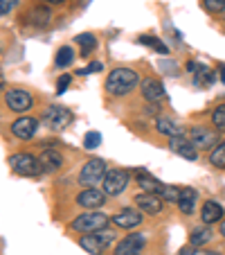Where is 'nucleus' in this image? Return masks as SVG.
I'll use <instances>...</instances> for the list:
<instances>
[{"label":"nucleus","instance_id":"4be33fe9","mask_svg":"<svg viewBox=\"0 0 225 255\" xmlns=\"http://www.w3.org/2000/svg\"><path fill=\"white\" fill-rule=\"evenodd\" d=\"M138 183L140 188H142V192H151V194H160V190H162V183H158L151 174H147L144 169H138Z\"/></svg>","mask_w":225,"mask_h":255},{"label":"nucleus","instance_id":"6e6552de","mask_svg":"<svg viewBox=\"0 0 225 255\" xmlns=\"http://www.w3.org/2000/svg\"><path fill=\"white\" fill-rule=\"evenodd\" d=\"M72 120H75V116H72L70 109H66V106H59V104L45 109V113H43V122L50 127V129H57V131L66 129V127L70 125Z\"/></svg>","mask_w":225,"mask_h":255},{"label":"nucleus","instance_id":"cd10ccee","mask_svg":"<svg viewBox=\"0 0 225 255\" xmlns=\"http://www.w3.org/2000/svg\"><path fill=\"white\" fill-rule=\"evenodd\" d=\"M212 125L216 127V131H225V104H219L212 111Z\"/></svg>","mask_w":225,"mask_h":255},{"label":"nucleus","instance_id":"ea45409f","mask_svg":"<svg viewBox=\"0 0 225 255\" xmlns=\"http://www.w3.org/2000/svg\"><path fill=\"white\" fill-rule=\"evenodd\" d=\"M221 235L225 237V222H221Z\"/></svg>","mask_w":225,"mask_h":255},{"label":"nucleus","instance_id":"72a5a7b5","mask_svg":"<svg viewBox=\"0 0 225 255\" xmlns=\"http://www.w3.org/2000/svg\"><path fill=\"white\" fill-rule=\"evenodd\" d=\"M68 84H70V75H61L57 82V93L59 95H63V93L68 91Z\"/></svg>","mask_w":225,"mask_h":255},{"label":"nucleus","instance_id":"f704fd0d","mask_svg":"<svg viewBox=\"0 0 225 255\" xmlns=\"http://www.w3.org/2000/svg\"><path fill=\"white\" fill-rule=\"evenodd\" d=\"M97 70H101V63H99V61H92L88 68H83V70H79V75H90V72H97Z\"/></svg>","mask_w":225,"mask_h":255},{"label":"nucleus","instance_id":"f3484780","mask_svg":"<svg viewBox=\"0 0 225 255\" xmlns=\"http://www.w3.org/2000/svg\"><path fill=\"white\" fill-rule=\"evenodd\" d=\"M201 219H203V224H207V226L221 222V219H223V206L216 201H205L201 208Z\"/></svg>","mask_w":225,"mask_h":255},{"label":"nucleus","instance_id":"a211bd4d","mask_svg":"<svg viewBox=\"0 0 225 255\" xmlns=\"http://www.w3.org/2000/svg\"><path fill=\"white\" fill-rule=\"evenodd\" d=\"M39 160H41L43 172H57V169L63 167V156L54 149H43V154L39 156Z\"/></svg>","mask_w":225,"mask_h":255},{"label":"nucleus","instance_id":"58836bf2","mask_svg":"<svg viewBox=\"0 0 225 255\" xmlns=\"http://www.w3.org/2000/svg\"><path fill=\"white\" fill-rule=\"evenodd\" d=\"M45 2H52V5H61V2H66V0H45Z\"/></svg>","mask_w":225,"mask_h":255},{"label":"nucleus","instance_id":"393cba45","mask_svg":"<svg viewBox=\"0 0 225 255\" xmlns=\"http://www.w3.org/2000/svg\"><path fill=\"white\" fill-rule=\"evenodd\" d=\"M210 163L216 169H225V142H219L214 149L210 151Z\"/></svg>","mask_w":225,"mask_h":255},{"label":"nucleus","instance_id":"0eeeda50","mask_svg":"<svg viewBox=\"0 0 225 255\" xmlns=\"http://www.w3.org/2000/svg\"><path fill=\"white\" fill-rule=\"evenodd\" d=\"M187 138L192 140V144L198 151H205V149H214L216 144H219V131L198 125L187 131Z\"/></svg>","mask_w":225,"mask_h":255},{"label":"nucleus","instance_id":"c756f323","mask_svg":"<svg viewBox=\"0 0 225 255\" xmlns=\"http://www.w3.org/2000/svg\"><path fill=\"white\" fill-rule=\"evenodd\" d=\"M101 144V133L99 131H88L86 138H83V147L86 149H97Z\"/></svg>","mask_w":225,"mask_h":255},{"label":"nucleus","instance_id":"f03ea898","mask_svg":"<svg viewBox=\"0 0 225 255\" xmlns=\"http://www.w3.org/2000/svg\"><path fill=\"white\" fill-rule=\"evenodd\" d=\"M113 240H115L113 231L101 228V231H95V233L83 235L81 240H79V246H81L86 253H90V255H101V253H106V249H108L110 244H113Z\"/></svg>","mask_w":225,"mask_h":255},{"label":"nucleus","instance_id":"4c0bfd02","mask_svg":"<svg viewBox=\"0 0 225 255\" xmlns=\"http://www.w3.org/2000/svg\"><path fill=\"white\" fill-rule=\"evenodd\" d=\"M219 75H221V82L225 84V66H219Z\"/></svg>","mask_w":225,"mask_h":255},{"label":"nucleus","instance_id":"f8f14e48","mask_svg":"<svg viewBox=\"0 0 225 255\" xmlns=\"http://www.w3.org/2000/svg\"><path fill=\"white\" fill-rule=\"evenodd\" d=\"M104 197H106L104 190L86 188L83 192H79V194H77V203H79L81 208H86V210H97V208L104 206V201H106Z\"/></svg>","mask_w":225,"mask_h":255},{"label":"nucleus","instance_id":"7c9ffc66","mask_svg":"<svg viewBox=\"0 0 225 255\" xmlns=\"http://www.w3.org/2000/svg\"><path fill=\"white\" fill-rule=\"evenodd\" d=\"M203 7H205L210 14H223L225 11V0H203Z\"/></svg>","mask_w":225,"mask_h":255},{"label":"nucleus","instance_id":"bb28decb","mask_svg":"<svg viewBox=\"0 0 225 255\" xmlns=\"http://www.w3.org/2000/svg\"><path fill=\"white\" fill-rule=\"evenodd\" d=\"M214 79H216V72H212V70H207V68L198 66V72H196V77H194V82H196L198 86H210Z\"/></svg>","mask_w":225,"mask_h":255},{"label":"nucleus","instance_id":"6ab92c4d","mask_svg":"<svg viewBox=\"0 0 225 255\" xmlns=\"http://www.w3.org/2000/svg\"><path fill=\"white\" fill-rule=\"evenodd\" d=\"M196 201H198V192L194 188H182L180 190V199H178V208H180V212L192 215L194 208H196Z\"/></svg>","mask_w":225,"mask_h":255},{"label":"nucleus","instance_id":"2f4dec72","mask_svg":"<svg viewBox=\"0 0 225 255\" xmlns=\"http://www.w3.org/2000/svg\"><path fill=\"white\" fill-rule=\"evenodd\" d=\"M140 43L144 45H151V48H155L160 54H167V45L162 43V41H158L155 36H140Z\"/></svg>","mask_w":225,"mask_h":255},{"label":"nucleus","instance_id":"aec40b11","mask_svg":"<svg viewBox=\"0 0 225 255\" xmlns=\"http://www.w3.org/2000/svg\"><path fill=\"white\" fill-rule=\"evenodd\" d=\"M155 127H158V131L162 135H169V138H178V135H185V129H182L178 122H173L171 118H162L160 116L158 120H155Z\"/></svg>","mask_w":225,"mask_h":255},{"label":"nucleus","instance_id":"c85d7f7f","mask_svg":"<svg viewBox=\"0 0 225 255\" xmlns=\"http://www.w3.org/2000/svg\"><path fill=\"white\" fill-rule=\"evenodd\" d=\"M160 197L169 203H178V199H180V188H176V185H162Z\"/></svg>","mask_w":225,"mask_h":255},{"label":"nucleus","instance_id":"a19ab883","mask_svg":"<svg viewBox=\"0 0 225 255\" xmlns=\"http://www.w3.org/2000/svg\"><path fill=\"white\" fill-rule=\"evenodd\" d=\"M5 86V77H2V72H0V88Z\"/></svg>","mask_w":225,"mask_h":255},{"label":"nucleus","instance_id":"ddd939ff","mask_svg":"<svg viewBox=\"0 0 225 255\" xmlns=\"http://www.w3.org/2000/svg\"><path fill=\"white\" fill-rule=\"evenodd\" d=\"M135 203H138V208L142 212H147V215H158V212L162 210V206H164V199L160 197V194L142 192V194L135 197Z\"/></svg>","mask_w":225,"mask_h":255},{"label":"nucleus","instance_id":"5701e85b","mask_svg":"<svg viewBox=\"0 0 225 255\" xmlns=\"http://www.w3.org/2000/svg\"><path fill=\"white\" fill-rule=\"evenodd\" d=\"M50 18H52V14H50V9H45V7H34V9L29 11V20H32L36 27H45V25L50 23Z\"/></svg>","mask_w":225,"mask_h":255},{"label":"nucleus","instance_id":"2eb2a0df","mask_svg":"<svg viewBox=\"0 0 225 255\" xmlns=\"http://www.w3.org/2000/svg\"><path fill=\"white\" fill-rule=\"evenodd\" d=\"M169 147H171L173 154H180L182 158H187V160H196V158H198V149L194 147L192 140L187 138V135H178V138H171Z\"/></svg>","mask_w":225,"mask_h":255},{"label":"nucleus","instance_id":"9d476101","mask_svg":"<svg viewBox=\"0 0 225 255\" xmlns=\"http://www.w3.org/2000/svg\"><path fill=\"white\" fill-rule=\"evenodd\" d=\"M147 246V237L142 233H133V235H126L120 244L115 246V253L113 255H140Z\"/></svg>","mask_w":225,"mask_h":255},{"label":"nucleus","instance_id":"dca6fc26","mask_svg":"<svg viewBox=\"0 0 225 255\" xmlns=\"http://www.w3.org/2000/svg\"><path fill=\"white\" fill-rule=\"evenodd\" d=\"M140 88H142V97L147 102H160L164 97V86H162V82H158V79H153V77H147L142 84H140Z\"/></svg>","mask_w":225,"mask_h":255},{"label":"nucleus","instance_id":"9b49d317","mask_svg":"<svg viewBox=\"0 0 225 255\" xmlns=\"http://www.w3.org/2000/svg\"><path fill=\"white\" fill-rule=\"evenodd\" d=\"M110 222L115 224L117 228H124V231H131V228L140 226L142 224V210H133V208H124L117 215L110 217Z\"/></svg>","mask_w":225,"mask_h":255},{"label":"nucleus","instance_id":"1a4fd4ad","mask_svg":"<svg viewBox=\"0 0 225 255\" xmlns=\"http://www.w3.org/2000/svg\"><path fill=\"white\" fill-rule=\"evenodd\" d=\"M5 102H7V109L14 113H25L32 109V95H29L27 91H23V88H11V91H7Z\"/></svg>","mask_w":225,"mask_h":255},{"label":"nucleus","instance_id":"4468645a","mask_svg":"<svg viewBox=\"0 0 225 255\" xmlns=\"http://www.w3.org/2000/svg\"><path fill=\"white\" fill-rule=\"evenodd\" d=\"M36 129H39V120H36V118H18V120L11 125V133L20 140L34 138Z\"/></svg>","mask_w":225,"mask_h":255},{"label":"nucleus","instance_id":"a878e982","mask_svg":"<svg viewBox=\"0 0 225 255\" xmlns=\"http://www.w3.org/2000/svg\"><path fill=\"white\" fill-rule=\"evenodd\" d=\"M77 43L81 45V57H90V52L97 48V39L92 34H79Z\"/></svg>","mask_w":225,"mask_h":255},{"label":"nucleus","instance_id":"412c9836","mask_svg":"<svg viewBox=\"0 0 225 255\" xmlns=\"http://www.w3.org/2000/svg\"><path fill=\"white\" fill-rule=\"evenodd\" d=\"M212 237H214V233H212V228L207 226H201V228H194L192 235H189V244L194 246V249H203L205 244H210Z\"/></svg>","mask_w":225,"mask_h":255},{"label":"nucleus","instance_id":"f257e3e1","mask_svg":"<svg viewBox=\"0 0 225 255\" xmlns=\"http://www.w3.org/2000/svg\"><path fill=\"white\" fill-rule=\"evenodd\" d=\"M138 86V72L131 68H115L106 79V91L113 97H122Z\"/></svg>","mask_w":225,"mask_h":255},{"label":"nucleus","instance_id":"7ed1b4c3","mask_svg":"<svg viewBox=\"0 0 225 255\" xmlns=\"http://www.w3.org/2000/svg\"><path fill=\"white\" fill-rule=\"evenodd\" d=\"M9 167H11V172L18 174V176H39V174L43 172L41 160L32 154H25V151L9 156Z\"/></svg>","mask_w":225,"mask_h":255},{"label":"nucleus","instance_id":"c9c22d12","mask_svg":"<svg viewBox=\"0 0 225 255\" xmlns=\"http://www.w3.org/2000/svg\"><path fill=\"white\" fill-rule=\"evenodd\" d=\"M194 255H221L219 251H203V249H196L194 251Z\"/></svg>","mask_w":225,"mask_h":255},{"label":"nucleus","instance_id":"423d86ee","mask_svg":"<svg viewBox=\"0 0 225 255\" xmlns=\"http://www.w3.org/2000/svg\"><path fill=\"white\" fill-rule=\"evenodd\" d=\"M106 163L101 158H90L86 165L81 167V172H79V183L83 185V188H95L97 183H101L106 176Z\"/></svg>","mask_w":225,"mask_h":255},{"label":"nucleus","instance_id":"e433bc0d","mask_svg":"<svg viewBox=\"0 0 225 255\" xmlns=\"http://www.w3.org/2000/svg\"><path fill=\"white\" fill-rule=\"evenodd\" d=\"M178 255H194V249H192V246H185V249L178 251Z\"/></svg>","mask_w":225,"mask_h":255},{"label":"nucleus","instance_id":"b1692460","mask_svg":"<svg viewBox=\"0 0 225 255\" xmlns=\"http://www.w3.org/2000/svg\"><path fill=\"white\" fill-rule=\"evenodd\" d=\"M72 59H75V50L70 48V45H61V48L57 50V57H54V63H57L59 68H68L72 63Z\"/></svg>","mask_w":225,"mask_h":255},{"label":"nucleus","instance_id":"79ce46f5","mask_svg":"<svg viewBox=\"0 0 225 255\" xmlns=\"http://www.w3.org/2000/svg\"><path fill=\"white\" fill-rule=\"evenodd\" d=\"M223 14H225V11H223Z\"/></svg>","mask_w":225,"mask_h":255},{"label":"nucleus","instance_id":"20e7f679","mask_svg":"<svg viewBox=\"0 0 225 255\" xmlns=\"http://www.w3.org/2000/svg\"><path fill=\"white\" fill-rule=\"evenodd\" d=\"M131 181V172H126V169H108L104 176V181H101V190H104L106 197H115V194H122L126 190V185H129Z\"/></svg>","mask_w":225,"mask_h":255},{"label":"nucleus","instance_id":"473e14b6","mask_svg":"<svg viewBox=\"0 0 225 255\" xmlns=\"http://www.w3.org/2000/svg\"><path fill=\"white\" fill-rule=\"evenodd\" d=\"M16 5H18V0H0V16L9 14Z\"/></svg>","mask_w":225,"mask_h":255},{"label":"nucleus","instance_id":"39448f33","mask_svg":"<svg viewBox=\"0 0 225 255\" xmlns=\"http://www.w3.org/2000/svg\"><path fill=\"white\" fill-rule=\"evenodd\" d=\"M106 226H108V215L95 212V210L83 212V215H79L77 219L72 222V231H77V233H95Z\"/></svg>","mask_w":225,"mask_h":255}]
</instances>
